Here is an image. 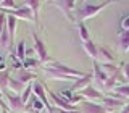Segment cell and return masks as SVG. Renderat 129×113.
Returning <instances> with one entry per match:
<instances>
[{
	"label": "cell",
	"mask_w": 129,
	"mask_h": 113,
	"mask_svg": "<svg viewBox=\"0 0 129 113\" xmlns=\"http://www.w3.org/2000/svg\"><path fill=\"white\" fill-rule=\"evenodd\" d=\"M121 113H129V105H123L121 107Z\"/></svg>",
	"instance_id": "29"
},
{
	"label": "cell",
	"mask_w": 129,
	"mask_h": 113,
	"mask_svg": "<svg viewBox=\"0 0 129 113\" xmlns=\"http://www.w3.org/2000/svg\"><path fill=\"white\" fill-rule=\"evenodd\" d=\"M16 79H18L19 82L26 84V82H32V81H36V79H37V76H36L34 73L26 71V70H19L18 74H16Z\"/></svg>",
	"instance_id": "16"
},
{
	"label": "cell",
	"mask_w": 129,
	"mask_h": 113,
	"mask_svg": "<svg viewBox=\"0 0 129 113\" xmlns=\"http://www.w3.org/2000/svg\"><path fill=\"white\" fill-rule=\"evenodd\" d=\"M44 108H45V107H44V103L40 102L36 95L29 100V103H27V105H24V111H32V113H40Z\"/></svg>",
	"instance_id": "14"
},
{
	"label": "cell",
	"mask_w": 129,
	"mask_h": 113,
	"mask_svg": "<svg viewBox=\"0 0 129 113\" xmlns=\"http://www.w3.org/2000/svg\"><path fill=\"white\" fill-rule=\"evenodd\" d=\"M81 113H111V110L90 100H84L81 102Z\"/></svg>",
	"instance_id": "3"
},
{
	"label": "cell",
	"mask_w": 129,
	"mask_h": 113,
	"mask_svg": "<svg viewBox=\"0 0 129 113\" xmlns=\"http://www.w3.org/2000/svg\"><path fill=\"white\" fill-rule=\"evenodd\" d=\"M8 81H10V73L8 71H0V91L3 94L8 92Z\"/></svg>",
	"instance_id": "19"
},
{
	"label": "cell",
	"mask_w": 129,
	"mask_h": 113,
	"mask_svg": "<svg viewBox=\"0 0 129 113\" xmlns=\"http://www.w3.org/2000/svg\"><path fill=\"white\" fill-rule=\"evenodd\" d=\"M24 7H27V8L31 10L32 16H34L36 24H39V8H40V2H36V0H27Z\"/></svg>",
	"instance_id": "17"
},
{
	"label": "cell",
	"mask_w": 129,
	"mask_h": 113,
	"mask_svg": "<svg viewBox=\"0 0 129 113\" xmlns=\"http://www.w3.org/2000/svg\"><path fill=\"white\" fill-rule=\"evenodd\" d=\"M78 26H79V37H81V40L86 42V40L90 39V37H89V31H87L86 24H84V23H78Z\"/></svg>",
	"instance_id": "23"
},
{
	"label": "cell",
	"mask_w": 129,
	"mask_h": 113,
	"mask_svg": "<svg viewBox=\"0 0 129 113\" xmlns=\"http://www.w3.org/2000/svg\"><path fill=\"white\" fill-rule=\"evenodd\" d=\"M119 47H121L123 52H127V48H129V32H126V31L119 32Z\"/></svg>",
	"instance_id": "21"
},
{
	"label": "cell",
	"mask_w": 129,
	"mask_h": 113,
	"mask_svg": "<svg viewBox=\"0 0 129 113\" xmlns=\"http://www.w3.org/2000/svg\"><path fill=\"white\" fill-rule=\"evenodd\" d=\"M5 95H7V100H8V108H10L11 111H19V113L24 111V103H23V100H21L19 95H11V94H8V92Z\"/></svg>",
	"instance_id": "6"
},
{
	"label": "cell",
	"mask_w": 129,
	"mask_h": 113,
	"mask_svg": "<svg viewBox=\"0 0 129 113\" xmlns=\"http://www.w3.org/2000/svg\"><path fill=\"white\" fill-rule=\"evenodd\" d=\"M50 66H52V68H55L56 71H60L61 74L68 76V78H82V76L86 74V73H82V71L73 70V68L66 66V65H61V63H58V62H53V60L50 62Z\"/></svg>",
	"instance_id": "2"
},
{
	"label": "cell",
	"mask_w": 129,
	"mask_h": 113,
	"mask_svg": "<svg viewBox=\"0 0 129 113\" xmlns=\"http://www.w3.org/2000/svg\"><path fill=\"white\" fill-rule=\"evenodd\" d=\"M79 95L81 97H86V99H89L90 102H92V100H100L103 97L95 87H92V86H87V87L81 89V91H79Z\"/></svg>",
	"instance_id": "12"
},
{
	"label": "cell",
	"mask_w": 129,
	"mask_h": 113,
	"mask_svg": "<svg viewBox=\"0 0 129 113\" xmlns=\"http://www.w3.org/2000/svg\"><path fill=\"white\" fill-rule=\"evenodd\" d=\"M90 84H92V73H86L82 78L78 79V81H76V82L71 86V91H81V89L90 86Z\"/></svg>",
	"instance_id": "13"
},
{
	"label": "cell",
	"mask_w": 129,
	"mask_h": 113,
	"mask_svg": "<svg viewBox=\"0 0 129 113\" xmlns=\"http://www.w3.org/2000/svg\"><path fill=\"white\" fill-rule=\"evenodd\" d=\"M0 105H2V110H3V113H7L8 110H10V108H8V105H7V103L2 100V97H0Z\"/></svg>",
	"instance_id": "27"
},
{
	"label": "cell",
	"mask_w": 129,
	"mask_h": 113,
	"mask_svg": "<svg viewBox=\"0 0 129 113\" xmlns=\"http://www.w3.org/2000/svg\"><path fill=\"white\" fill-rule=\"evenodd\" d=\"M102 105L105 108H110V110H116V108H119V107H123V105H126V102H123V100H118V99H113V97L110 95H103L102 99Z\"/></svg>",
	"instance_id": "11"
},
{
	"label": "cell",
	"mask_w": 129,
	"mask_h": 113,
	"mask_svg": "<svg viewBox=\"0 0 129 113\" xmlns=\"http://www.w3.org/2000/svg\"><path fill=\"white\" fill-rule=\"evenodd\" d=\"M7 31H8V37H10V42L13 45L15 40V32H16V18L11 15H7Z\"/></svg>",
	"instance_id": "15"
},
{
	"label": "cell",
	"mask_w": 129,
	"mask_h": 113,
	"mask_svg": "<svg viewBox=\"0 0 129 113\" xmlns=\"http://www.w3.org/2000/svg\"><path fill=\"white\" fill-rule=\"evenodd\" d=\"M58 113H79V111H78V110L70 111V110H63V108H58Z\"/></svg>",
	"instance_id": "28"
},
{
	"label": "cell",
	"mask_w": 129,
	"mask_h": 113,
	"mask_svg": "<svg viewBox=\"0 0 129 113\" xmlns=\"http://www.w3.org/2000/svg\"><path fill=\"white\" fill-rule=\"evenodd\" d=\"M5 15H11L15 18H19V19H24V21H34V16H32L31 10L27 7H21V8H16L13 11H3Z\"/></svg>",
	"instance_id": "7"
},
{
	"label": "cell",
	"mask_w": 129,
	"mask_h": 113,
	"mask_svg": "<svg viewBox=\"0 0 129 113\" xmlns=\"http://www.w3.org/2000/svg\"><path fill=\"white\" fill-rule=\"evenodd\" d=\"M111 5V2H102V3H89V2H82L79 3V5L74 7V23H84V19L87 18H94V16L99 13V11H102L105 7Z\"/></svg>",
	"instance_id": "1"
},
{
	"label": "cell",
	"mask_w": 129,
	"mask_h": 113,
	"mask_svg": "<svg viewBox=\"0 0 129 113\" xmlns=\"http://www.w3.org/2000/svg\"><path fill=\"white\" fill-rule=\"evenodd\" d=\"M16 56L19 60H26V53H24V40L18 44V48H16Z\"/></svg>",
	"instance_id": "24"
},
{
	"label": "cell",
	"mask_w": 129,
	"mask_h": 113,
	"mask_svg": "<svg viewBox=\"0 0 129 113\" xmlns=\"http://www.w3.org/2000/svg\"><path fill=\"white\" fill-rule=\"evenodd\" d=\"M119 66H115V63H103L102 66H100V70H102L107 76H113L116 71H118Z\"/></svg>",
	"instance_id": "22"
},
{
	"label": "cell",
	"mask_w": 129,
	"mask_h": 113,
	"mask_svg": "<svg viewBox=\"0 0 129 113\" xmlns=\"http://www.w3.org/2000/svg\"><path fill=\"white\" fill-rule=\"evenodd\" d=\"M48 92V97H50L52 100H53V107L56 108H63V110H70V111H74L76 110V107L74 105H71L70 102H66V100L63 99V97H60L58 94H55V92H52V91H47Z\"/></svg>",
	"instance_id": "5"
},
{
	"label": "cell",
	"mask_w": 129,
	"mask_h": 113,
	"mask_svg": "<svg viewBox=\"0 0 129 113\" xmlns=\"http://www.w3.org/2000/svg\"><path fill=\"white\" fill-rule=\"evenodd\" d=\"M82 45H84V50L87 52V55L90 56V58L95 60L97 58V45H95V44L89 39V40H86V42H82Z\"/></svg>",
	"instance_id": "18"
},
{
	"label": "cell",
	"mask_w": 129,
	"mask_h": 113,
	"mask_svg": "<svg viewBox=\"0 0 129 113\" xmlns=\"http://www.w3.org/2000/svg\"><path fill=\"white\" fill-rule=\"evenodd\" d=\"M108 79V76L105 74V73L100 70V63H97L94 60V74H92V81H95L97 86H99L100 89L103 87V82Z\"/></svg>",
	"instance_id": "10"
},
{
	"label": "cell",
	"mask_w": 129,
	"mask_h": 113,
	"mask_svg": "<svg viewBox=\"0 0 129 113\" xmlns=\"http://www.w3.org/2000/svg\"><path fill=\"white\" fill-rule=\"evenodd\" d=\"M31 92H32V86H31V84H29V86H27V87H26V89H24V91H23V94L19 95V97H21V100H23V103H24V105H26V102H27V99H29Z\"/></svg>",
	"instance_id": "25"
},
{
	"label": "cell",
	"mask_w": 129,
	"mask_h": 113,
	"mask_svg": "<svg viewBox=\"0 0 129 113\" xmlns=\"http://www.w3.org/2000/svg\"><path fill=\"white\" fill-rule=\"evenodd\" d=\"M127 15H124L123 16V19H121V31H126L127 32Z\"/></svg>",
	"instance_id": "26"
},
{
	"label": "cell",
	"mask_w": 129,
	"mask_h": 113,
	"mask_svg": "<svg viewBox=\"0 0 129 113\" xmlns=\"http://www.w3.org/2000/svg\"><path fill=\"white\" fill-rule=\"evenodd\" d=\"M32 37H34V47H36V52H37V55H39V62L42 63V65H45L47 62H52L50 58H48V55H47V48L45 45H44V42H42V39L39 37L37 34H32Z\"/></svg>",
	"instance_id": "4"
},
{
	"label": "cell",
	"mask_w": 129,
	"mask_h": 113,
	"mask_svg": "<svg viewBox=\"0 0 129 113\" xmlns=\"http://www.w3.org/2000/svg\"><path fill=\"white\" fill-rule=\"evenodd\" d=\"M8 89H11L13 92H16V94H19V92L24 91V84L19 82L16 78H10V81H8Z\"/></svg>",
	"instance_id": "20"
},
{
	"label": "cell",
	"mask_w": 129,
	"mask_h": 113,
	"mask_svg": "<svg viewBox=\"0 0 129 113\" xmlns=\"http://www.w3.org/2000/svg\"><path fill=\"white\" fill-rule=\"evenodd\" d=\"M53 5L56 8H60V10L66 15V18L70 19V21H74V18H73V10H74V7H76V2H73V0H66V2H53Z\"/></svg>",
	"instance_id": "8"
},
{
	"label": "cell",
	"mask_w": 129,
	"mask_h": 113,
	"mask_svg": "<svg viewBox=\"0 0 129 113\" xmlns=\"http://www.w3.org/2000/svg\"><path fill=\"white\" fill-rule=\"evenodd\" d=\"M97 63H115V56H113L108 48L105 47H97V58H95Z\"/></svg>",
	"instance_id": "9"
}]
</instances>
